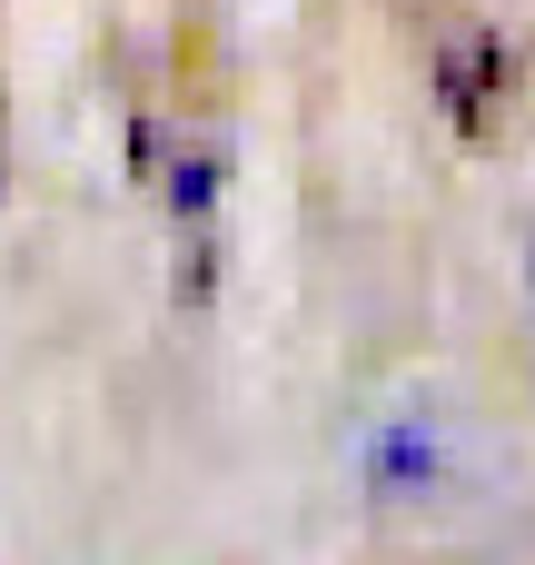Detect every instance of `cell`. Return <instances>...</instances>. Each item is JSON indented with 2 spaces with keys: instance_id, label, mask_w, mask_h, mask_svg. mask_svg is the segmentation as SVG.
I'll return each instance as SVG.
<instances>
[{
  "instance_id": "1",
  "label": "cell",
  "mask_w": 535,
  "mask_h": 565,
  "mask_svg": "<svg viewBox=\"0 0 535 565\" xmlns=\"http://www.w3.org/2000/svg\"><path fill=\"white\" fill-rule=\"evenodd\" d=\"M357 467H367L377 497H437L447 487V437L427 417H377L367 447H357Z\"/></svg>"
}]
</instances>
